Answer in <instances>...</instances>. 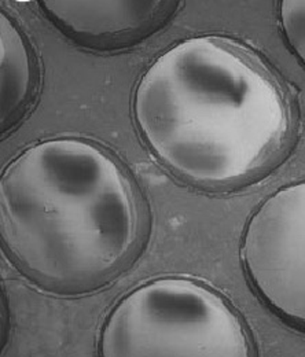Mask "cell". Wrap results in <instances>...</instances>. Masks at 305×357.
<instances>
[{
    "mask_svg": "<svg viewBox=\"0 0 305 357\" xmlns=\"http://www.w3.org/2000/svg\"><path fill=\"white\" fill-rule=\"evenodd\" d=\"M133 116L168 169L208 188L260 174L290 131L272 75L248 50L218 36L191 38L160 55L137 83Z\"/></svg>",
    "mask_w": 305,
    "mask_h": 357,
    "instance_id": "cell-1",
    "label": "cell"
},
{
    "mask_svg": "<svg viewBox=\"0 0 305 357\" xmlns=\"http://www.w3.org/2000/svg\"><path fill=\"white\" fill-rule=\"evenodd\" d=\"M137 232L130 178L91 142L44 140L3 172V249L44 290L75 296L101 289L127 266Z\"/></svg>",
    "mask_w": 305,
    "mask_h": 357,
    "instance_id": "cell-2",
    "label": "cell"
},
{
    "mask_svg": "<svg viewBox=\"0 0 305 357\" xmlns=\"http://www.w3.org/2000/svg\"><path fill=\"white\" fill-rule=\"evenodd\" d=\"M102 356H251L234 310L207 286L160 278L128 293L107 316Z\"/></svg>",
    "mask_w": 305,
    "mask_h": 357,
    "instance_id": "cell-3",
    "label": "cell"
},
{
    "mask_svg": "<svg viewBox=\"0 0 305 357\" xmlns=\"http://www.w3.org/2000/svg\"><path fill=\"white\" fill-rule=\"evenodd\" d=\"M242 261L264 303L305 328V181L260 205L245 229Z\"/></svg>",
    "mask_w": 305,
    "mask_h": 357,
    "instance_id": "cell-4",
    "label": "cell"
},
{
    "mask_svg": "<svg viewBox=\"0 0 305 357\" xmlns=\"http://www.w3.org/2000/svg\"><path fill=\"white\" fill-rule=\"evenodd\" d=\"M52 24L76 43L112 50L139 42L158 31L179 7V1H39Z\"/></svg>",
    "mask_w": 305,
    "mask_h": 357,
    "instance_id": "cell-5",
    "label": "cell"
},
{
    "mask_svg": "<svg viewBox=\"0 0 305 357\" xmlns=\"http://www.w3.org/2000/svg\"><path fill=\"white\" fill-rule=\"evenodd\" d=\"M1 134L15 127L27 113L38 84V69L29 45L17 24L6 13L0 15Z\"/></svg>",
    "mask_w": 305,
    "mask_h": 357,
    "instance_id": "cell-6",
    "label": "cell"
},
{
    "mask_svg": "<svg viewBox=\"0 0 305 357\" xmlns=\"http://www.w3.org/2000/svg\"><path fill=\"white\" fill-rule=\"evenodd\" d=\"M279 18L286 42L305 65V1H282Z\"/></svg>",
    "mask_w": 305,
    "mask_h": 357,
    "instance_id": "cell-7",
    "label": "cell"
}]
</instances>
